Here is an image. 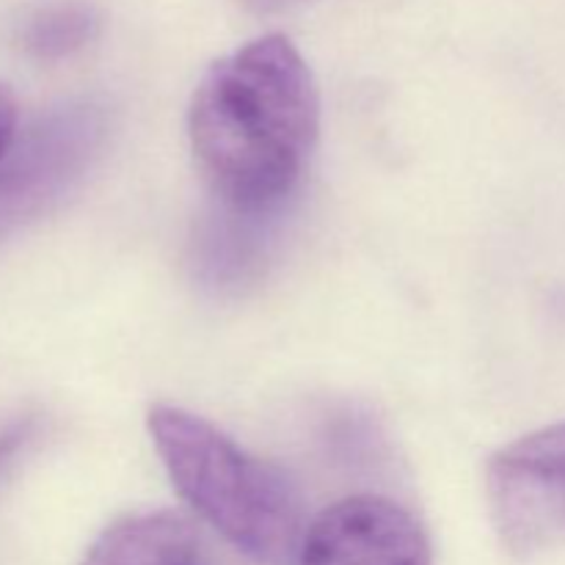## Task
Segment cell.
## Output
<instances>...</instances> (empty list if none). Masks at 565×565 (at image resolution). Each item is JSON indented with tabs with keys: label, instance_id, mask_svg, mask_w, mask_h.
Masks as SVG:
<instances>
[{
	"label": "cell",
	"instance_id": "6da1fadb",
	"mask_svg": "<svg viewBox=\"0 0 565 565\" xmlns=\"http://www.w3.org/2000/svg\"><path fill=\"white\" fill-rule=\"evenodd\" d=\"M320 132V92L287 36L213 61L188 108L193 160L224 210L274 213L296 191Z\"/></svg>",
	"mask_w": 565,
	"mask_h": 565
},
{
	"label": "cell",
	"instance_id": "7a4b0ae2",
	"mask_svg": "<svg viewBox=\"0 0 565 565\" xmlns=\"http://www.w3.org/2000/svg\"><path fill=\"white\" fill-rule=\"evenodd\" d=\"M147 425L171 486L193 513L254 563L298 565L307 511L285 469L185 408L152 406Z\"/></svg>",
	"mask_w": 565,
	"mask_h": 565
},
{
	"label": "cell",
	"instance_id": "3957f363",
	"mask_svg": "<svg viewBox=\"0 0 565 565\" xmlns=\"http://www.w3.org/2000/svg\"><path fill=\"white\" fill-rule=\"evenodd\" d=\"M502 544L530 557L565 541V419L502 447L486 469Z\"/></svg>",
	"mask_w": 565,
	"mask_h": 565
},
{
	"label": "cell",
	"instance_id": "277c9868",
	"mask_svg": "<svg viewBox=\"0 0 565 565\" xmlns=\"http://www.w3.org/2000/svg\"><path fill=\"white\" fill-rule=\"evenodd\" d=\"M298 565H434V552L406 505L381 494H353L307 524Z\"/></svg>",
	"mask_w": 565,
	"mask_h": 565
},
{
	"label": "cell",
	"instance_id": "5b68a950",
	"mask_svg": "<svg viewBox=\"0 0 565 565\" xmlns=\"http://www.w3.org/2000/svg\"><path fill=\"white\" fill-rule=\"evenodd\" d=\"M99 141V121L83 110L50 116L17 136L0 163V235L47 207L70 188Z\"/></svg>",
	"mask_w": 565,
	"mask_h": 565
},
{
	"label": "cell",
	"instance_id": "8992f818",
	"mask_svg": "<svg viewBox=\"0 0 565 565\" xmlns=\"http://www.w3.org/2000/svg\"><path fill=\"white\" fill-rule=\"evenodd\" d=\"M199 552V535L177 513H132L94 541L83 565H188Z\"/></svg>",
	"mask_w": 565,
	"mask_h": 565
},
{
	"label": "cell",
	"instance_id": "52a82bcc",
	"mask_svg": "<svg viewBox=\"0 0 565 565\" xmlns=\"http://www.w3.org/2000/svg\"><path fill=\"white\" fill-rule=\"evenodd\" d=\"M99 33V14L86 3H50L31 11L17 25V44L31 58L61 61L92 44Z\"/></svg>",
	"mask_w": 565,
	"mask_h": 565
},
{
	"label": "cell",
	"instance_id": "ba28073f",
	"mask_svg": "<svg viewBox=\"0 0 565 565\" xmlns=\"http://www.w3.org/2000/svg\"><path fill=\"white\" fill-rule=\"evenodd\" d=\"M17 136H20V108H17L14 92L0 83V163L14 147Z\"/></svg>",
	"mask_w": 565,
	"mask_h": 565
},
{
	"label": "cell",
	"instance_id": "9c48e42d",
	"mask_svg": "<svg viewBox=\"0 0 565 565\" xmlns=\"http://www.w3.org/2000/svg\"><path fill=\"white\" fill-rule=\"evenodd\" d=\"M303 3V0H237L243 11L257 17H268V14H279V11L292 9V6Z\"/></svg>",
	"mask_w": 565,
	"mask_h": 565
},
{
	"label": "cell",
	"instance_id": "30bf717a",
	"mask_svg": "<svg viewBox=\"0 0 565 565\" xmlns=\"http://www.w3.org/2000/svg\"><path fill=\"white\" fill-rule=\"evenodd\" d=\"M188 565H213V561H210V557H207V555H204V550H202V552H199V555H196V557H193V561H191V563H188Z\"/></svg>",
	"mask_w": 565,
	"mask_h": 565
}]
</instances>
